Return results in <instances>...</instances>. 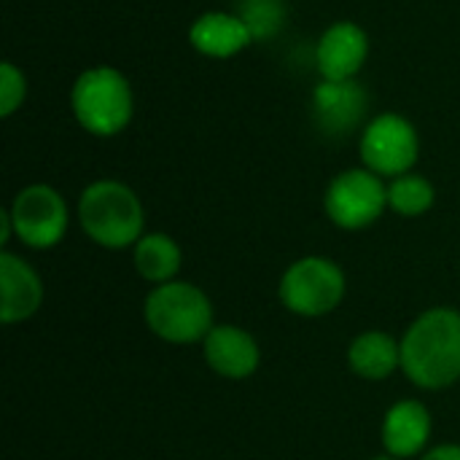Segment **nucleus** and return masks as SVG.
<instances>
[{
  "mask_svg": "<svg viewBox=\"0 0 460 460\" xmlns=\"http://www.w3.org/2000/svg\"><path fill=\"white\" fill-rule=\"evenodd\" d=\"M402 369L418 388H447L460 380V313L426 310L402 340Z\"/></svg>",
  "mask_w": 460,
  "mask_h": 460,
  "instance_id": "nucleus-1",
  "label": "nucleus"
},
{
  "mask_svg": "<svg viewBox=\"0 0 460 460\" xmlns=\"http://www.w3.org/2000/svg\"><path fill=\"white\" fill-rule=\"evenodd\" d=\"M70 108L75 121L94 137H113L124 132L135 113V94L127 75L111 65L84 70L70 89Z\"/></svg>",
  "mask_w": 460,
  "mask_h": 460,
  "instance_id": "nucleus-2",
  "label": "nucleus"
},
{
  "mask_svg": "<svg viewBox=\"0 0 460 460\" xmlns=\"http://www.w3.org/2000/svg\"><path fill=\"white\" fill-rule=\"evenodd\" d=\"M81 229L102 248L121 251L143 237V205L121 181H94L78 199Z\"/></svg>",
  "mask_w": 460,
  "mask_h": 460,
  "instance_id": "nucleus-3",
  "label": "nucleus"
},
{
  "mask_svg": "<svg viewBox=\"0 0 460 460\" xmlns=\"http://www.w3.org/2000/svg\"><path fill=\"white\" fill-rule=\"evenodd\" d=\"M148 329L175 345H189L205 340L213 329V307L210 299L191 283H162L146 296L143 307Z\"/></svg>",
  "mask_w": 460,
  "mask_h": 460,
  "instance_id": "nucleus-4",
  "label": "nucleus"
},
{
  "mask_svg": "<svg viewBox=\"0 0 460 460\" xmlns=\"http://www.w3.org/2000/svg\"><path fill=\"white\" fill-rule=\"evenodd\" d=\"M345 296L342 270L323 256H305L294 261L280 280V302L302 318L332 313Z\"/></svg>",
  "mask_w": 460,
  "mask_h": 460,
  "instance_id": "nucleus-5",
  "label": "nucleus"
},
{
  "mask_svg": "<svg viewBox=\"0 0 460 460\" xmlns=\"http://www.w3.org/2000/svg\"><path fill=\"white\" fill-rule=\"evenodd\" d=\"M323 208L340 229H367L385 213L388 186L377 172L367 167L345 170L329 183Z\"/></svg>",
  "mask_w": 460,
  "mask_h": 460,
  "instance_id": "nucleus-6",
  "label": "nucleus"
},
{
  "mask_svg": "<svg viewBox=\"0 0 460 460\" xmlns=\"http://www.w3.org/2000/svg\"><path fill=\"white\" fill-rule=\"evenodd\" d=\"M420 156V137L410 119L399 113L375 116L361 135L364 167L380 178H399L415 167Z\"/></svg>",
  "mask_w": 460,
  "mask_h": 460,
  "instance_id": "nucleus-7",
  "label": "nucleus"
},
{
  "mask_svg": "<svg viewBox=\"0 0 460 460\" xmlns=\"http://www.w3.org/2000/svg\"><path fill=\"white\" fill-rule=\"evenodd\" d=\"M13 221V234L38 251L54 248L67 232V205L57 189L46 183H32L13 197L8 208Z\"/></svg>",
  "mask_w": 460,
  "mask_h": 460,
  "instance_id": "nucleus-8",
  "label": "nucleus"
},
{
  "mask_svg": "<svg viewBox=\"0 0 460 460\" xmlns=\"http://www.w3.org/2000/svg\"><path fill=\"white\" fill-rule=\"evenodd\" d=\"M369 94L367 89L350 81H321L313 92V119L323 135L342 137L350 135L367 116Z\"/></svg>",
  "mask_w": 460,
  "mask_h": 460,
  "instance_id": "nucleus-9",
  "label": "nucleus"
},
{
  "mask_svg": "<svg viewBox=\"0 0 460 460\" xmlns=\"http://www.w3.org/2000/svg\"><path fill=\"white\" fill-rule=\"evenodd\" d=\"M369 57V35L361 24L342 19L323 30L315 46V65L326 81H350Z\"/></svg>",
  "mask_w": 460,
  "mask_h": 460,
  "instance_id": "nucleus-10",
  "label": "nucleus"
},
{
  "mask_svg": "<svg viewBox=\"0 0 460 460\" xmlns=\"http://www.w3.org/2000/svg\"><path fill=\"white\" fill-rule=\"evenodd\" d=\"M205 342L208 367L226 380H245L259 369L261 353L256 340L237 326H213Z\"/></svg>",
  "mask_w": 460,
  "mask_h": 460,
  "instance_id": "nucleus-11",
  "label": "nucleus"
},
{
  "mask_svg": "<svg viewBox=\"0 0 460 460\" xmlns=\"http://www.w3.org/2000/svg\"><path fill=\"white\" fill-rule=\"evenodd\" d=\"M0 318L3 323H19L35 315V310L43 302V283L38 272L19 256L3 253L0 256Z\"/></svg>",
  "mask_w": 460,
  "mask_h": 460,
  "instance_id": "nucleus-12",
  "label": "nucleus"
},
{
  "mask_svg": "<svg viewBox=\"0 0 460 460\" xmlns=\"http://www.w3.org/2000/svg\"><path fill=\"white\" fill-rule=\"evenodd\" d=\"M189 43L210 59H229L245 51L253 43V35L237 13L208 11L194 19L189 30Z\"/></svg>",
  "mask_w": 460,
  "mask_h": 460,
  "instance_id": "nucleus-13",
  "label": "nucleus"
},
{
  "mask_svg": "<svg viewBox=\"0 0 460 460\" xmlns=\"http://www.w3.org/2000/svg\"><path fill=\"white\" fill-rule=\"evenodd\" d=\"M431 437V415L420 402H399L385 412L383 445L391 458L418 456Z\"/></svg>",
  "mask_w": 460,
  "mask_h": 460,
  "instance_id": "nucleus-14",
  "label": "nucleus"
},
{
  "mask_svg": "<svg viewBox=\"0 0 460 460\" xmlns=\"http://www.w3.org/2000/svg\"><path fill=\"white\" fill-rule=\"evenodd\" d=\"M348 361L358 377L385 380L402 367V342H396L383 332H367L353 340Z\"/></svg>",
  "mask_w": 460,
  "mask_h": 460,
  "instance_id": "nucleus-15",
  "label": "nucleus"
},
{
  "mask_svg": "<svg viewBox=\"0 0 460 460\" xmlns=\"http://www.w3.org/2000/svg\"><path fill=\"white\" fill-rule=\"evenodd\" d=\"M181 261H183V256H181L178 243L162 232L143 234L135 243V267L151 283H159V286L170 283L178 275Z\"/></svg>",
  "mask_w": 460,
  "mask_h": 460,
  "instance_id": "nucleus-16",
  "label": "nucleus"
},
{
  "mask_svg": "<svg viewBox=\"0 0 460 460\" xmlns=\"http://www.w3.org/2000/svg\"><path fill=\"white\" fill-rule=\"evenodd\" d=\"M434 197L437 194H434L431 181H426L423 175H415V172H404L388 183V208L407 218L429 213L434 205Z\"/></svg>",
  "mask_w": 460,
  "mask_h": 460,
  "instance_id": "nucleus-17",
  "label": "nucleus"
},
{
  "mask_svg": "<svg viewBox=\"0 0 460 460\" xmlns=\"http://www.w3.org/2000/svg\"><path fill=\"white\" fill-rule=\"evenodd\" d=\"M237 16L245 22L256 43V40H272L283 30L288 8L283 0H240Z\"/></svg>",
  "mask_w": 460,
  "mask_h": 460,
  "instance_id": "nucleus-18",
  "label": "nucleus"
},
{
  "mask_svg": "<svg viewBox=\"0 0 460 460\" xmlns=\"http://www.w3.org/2000/svg\"><path fill=\"white\" fill-rule=\"evenodd\" d=\"M24 97H27L24 73L13 62H3L0 65V116L8 119L11 113H16L22 108Z\"/></svg>",
  "mask_w": 460,
  "mask_h": 460,
  "instance_id": "nucleus-19",
  "label": "nucleus"
},
{
  "mask_svg": "<svg viewBox=\"0 0 460 460\" xmlns=\"http://www.w3.org/2000/svg\"><path fill=\"white\" fill-rule=\"evenodd\" d=\"M420 460H460V445H439Z\"/></svg>",
  "mask_w": 460,
  "mask_h": 460,
  "instance_id": "nucleus-20",
  "label": "nucleus"
},
{
  "mask_svg": "<svg viewBox=\"0 0 460 460\" xmlns=\"http://www.w3.org/2000/svg\"><path fill=\"white\" fill-rule=\"evenodd\" d=\"M375 460H399V458H375Z\"/></svg>",
  "mask_w": 460,
  "mask_h": 460,
  "instance_id": "nucleus-21",
  "label": "nucleus"
}]
</instances>
